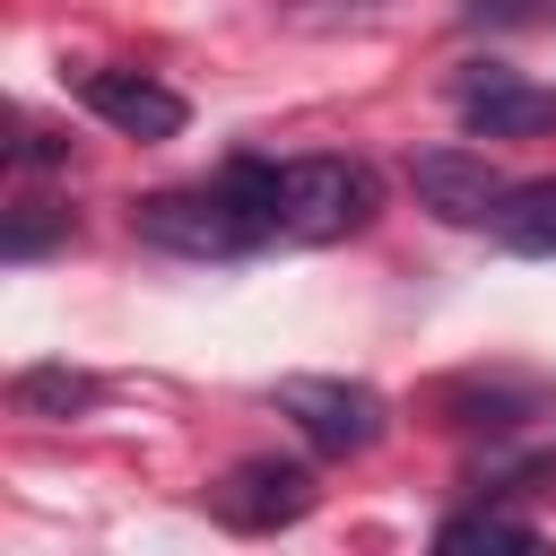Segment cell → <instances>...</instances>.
I'll return each instance as SVG.
<instances>
[{
	"label": "cell",
	"instance_id": "5b68a950",
	"mask_svg": "<svg viewBox=\"0 0 556 556\" xmlns=\"http://www.w3.org/2000/svg\"><path fill=\"white\" fill-rule=\"evenodd\" d=\"M547 408H556V382L547 374H513V365H469V374L434 382V417L460 426V434H513V426H530Z\"/></svg>",
	"mask_w": 556,
	"mask_h": 556
},
{
	"label": "cell",
	"instance_id": "4fadbf2b",
	"mask_svg": "<svg viewBox=\"0 0 556 556\" xmlns=\"http://www.w3.org/2000/svg\"><path fill=\"white\" fill-rule=\"evenodd\" d=\"M460 17L486 35H530V26H556V0H469Z\"/></svg>",
	"mask_w": 556,
	"mask_h": 556
},
{
	"label": "cell",
	"instance_id": "ba28073f",
	"mask_svg": "<svg viewBox=\"0 0 556 556\" xmlns=\"http://www.w3.org/2000/svg\"><path fill=\"white\" fill-rule=\"evenodd\" d=\"M460 122L478 139H530V130H556V87H521L504 61H478L460 78Z\"/></svg>",
	"mask_w": 556,
	"mask_h": 556
},
{
	"label": "cell",
	"instance_id": "8992f818",
	"mask_svg": "<svg viewBox=\"0 0 556 556\" xmlns=\"http://www.w3.org/2000/svg\"><path fill=\"white\" fill-rule=\"evenodd\" d=\"M78 104L122 139H182V122H191V104L148 70H78Z\"/></svg>",
	"mask_w": 556,
	"mask_h": 556
},
{
	"label": "cell",
	"instance_id": "2e32d148",
	"mask_svg": "<svg viewBox=\"0 0 556 556\" xmlns=\"http://www.w3.org/2000/svg\"><path fill=\"white\" fill-rule=\"evenodd\" d=\"M278 9H374V0H278Z\"/></svg>",
	"mask_w": 556,
	"mask_h": 556
},
{
	"label": "cell",
	"instance_id": "7a4b0ae2",
	"mask_svg": "<svg viewBox=\"0 0 556 556\" xmlns=\"http://www.w3.org/2000/svg\"><path fill=\"white\" fill-rule=\"evenodd\" d=\"M130 235H139V243H156V252H182V261H243V252H261V243H269V235H261V217L235 200V182H226V174L130 200Z\"/></svg>",
	"mask_w": 556,
	"mask_h": 556
},
{
	"label": "cell",
	"instance_id": "3957f363",
	"mask_svg": "<svg viewBox=\"0 0 556 556\" xmlns=\"http://www.w3.org/2000/svg\"><path fill=\"white\" fill-rule=\"evenodd\" d=\"M269 400H278V417H295V434H304L321 460H356V452H374L382 426H391V400H382L374 382H348V374H287Z\"/></svg>",
	"mask_w": 556,
	"mask_h": 556
},
{
	"label": "cell",
	"instance_id": "5bb4252c",
	"mask_svg": "<svg viewBox=\"0 0 556 556\" xmlns=\"http://www.w3.org/2000/svg\"><path fill=\"white\" fill-rule=\"evenodd\" d=\"M9 156H17V165H61V156H70V148H61V139H52V130H35V122H26V113H17V139H9Z\"/></svg>",
	"mask_w": 556,
	"mask_h": 556
},
{
	"label": "cell",
	"instance_id": "6da1fadb",
	"mask_svg": "<svg viewBox=\"0 0 556 556\" xmlns=\"http://www.w3.org/2000/svg\"><path fill=\"white\" fill-rule=\"evenodd\" d=\"M226 182L269 243H339V235H365L382 208V182L365 156H235Z\"/></svg>",
	"mask_w": 556,
	"mask_h": 556
},
{
	"label": "cell",
	"instance_id": "9a60e30c",
	"mask_svg": "<svg viewBox=\"0 0 556 556\" xmlns=\"http://www.w3.org/2000/svg\"><path fill=\"white\" fill-rule=\"evenodd\" d=\"M504 478H539V486H547V478H556V443H539V452H513V460H504Z\"/></svg>",
	"mask_w": 556,
	"mask_h": 556
},
{
	"label": "cell",
	"instance_id": "7c38bea8",
	"mask_svg": "<svg viewBox=\"0 0 556 556\" xmlns=\"http://www.w3.org/2000/svg\"><path fill=\"white\" fill-rule=\"evenodd\" d=\"M52 243H70V208H52V200H17L0 252H9V261H35V252H52Z\"/></svg>",
	"mask_w": 556,
	"mask_h": 556
},
{
	"label": "cell",
	"instance_id": "9c48e42d",
	"mask_svg": "<svg viewBox=\"0 0 556 556\" xmlns=\"http://www.w3.org/2000/svg\"><path fill=\"white\" fill-rule=\"evenodd\" d=\"M486 235L504 252H530V261H556V182H513L486 217Z\"/></svg>",
	"mask_w": 556,
	"mask_h": 556
},
{
	"label": "cell",
	"instance_id": "52a82bcc",
	"mask_svg": "<svg viewBox=\"0 0 556 556\" xmlns=\"http://www.w3.org/2000/svg\"><path fill=\"white\" fill-rule=\"evenodd\" d=\"M408 191H417V208H434L443 226H486L513 182H504L478 148H417V156H408Z\"/></svg>",
	"mask_w": 556,
	"mask_h": 556
},
{
	"label": "cell",
	"instance_id": "277c9868",
	"mask_svg": "<svg viewBox=\"0 0 556 556\" xmlns=\"http://www.w3.org/2000/svg\"><path fill=\"white\" fill-rule=\"evenodd\" d=\"M313 504H321L313 469H304V460H278V452H243V460H235V469L208 486V513H217L226 530H243V539L295 530Z\"/></svg>",
	"mask_w": 556,
	"mask_h": 556
},
{
	"label": "cell",
	"instance_id": "30bf717a",
	"mask_svg": "<svg viewBox=\"0 0 556 556\" xmlns=\"http://www.w3.org/2000/svg\"><path fill=\"white\" fill-rule=\"evenodd\" d=\"M9 400H17L26 417H87V408L104 400V382L78 374V365H26V374H9Z\"/></svg>",
	"mask_w": 556,
	"mask_h": 556
},
{
	"label": "cell",
	"instance_id": "8fae6325",
	"mask_svg": "<svg viewBox=\"0 0 556 556\" xmlns=\"http://www.w3.org/2000/svg\"><path fill=\"white\" fill-rule=\"evenodd\" d=\"M434 547H443V556H460V547H539V521H521V513H504V504H469V513H452V521L434 530Z\"/></svg>",
	"mask_w": 556,
	"mask_h": 556
}]
</instances>
